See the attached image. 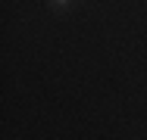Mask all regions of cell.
I'll list each match as a JSON object with an SVG mask.
<instances>
[{
    "label": "cell",
    "mask_w": 147,
    "mask_h": 140,
    "mask_svg": "<svg viewBox=\"0 0 147 140\" xmlns=\"http://www.w3.org/2000/svg\"><path fill=\"white\" fill-rule=\"evenodd\" d=\"M53 6H69V0H53Z\"/></svg>",
    "instance_id": "1"
}]
</instances>
